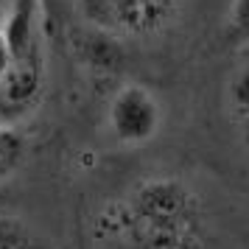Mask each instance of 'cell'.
I'll list each match as a JSON object with an SVG mask.
<instances>
[{
  "label": "cell",
  "instance_id": "1",
  "mask_svg": "<svg viewBox=\"0 0 249 249\" xmlns=\"http://www.w3.org/2000/svg\"><path fill=\"white\" fill-rule=\"evenodd\" d=\"M115 230L126 249H202V202L188 182L160 174L129 193Z\"/></svg>",
  "mask_w": 249,
  "mask_h": 249
},
{
  "label": "cell",
  "instance_id": "2",
  "mask_svg": "<svg viewBox=\"0 0 249 249\" xmlns=\"http://www.w3.org/2000/svg\"><path fill=\"white\" fill-rule=\"evenodd\" d=\"M107 121L118 143L124 146H146L162 129V107L157 95L143 84L118 87L107 109Z\"/></svg>",
  "mask_w": 249,
  "mask_h": 249
},
{
  "label": "cell",
  "instance_id": "3",
  "mask_svg": "<svg viewBox=\"0 0 249 249\" xmlns=\"http://www.w3.org/2000/svg\"><path fill=\"white\" fill-rule=\"evenodd\" d=\"M107 25L129 36H157L177 20L179 0H104Z\"/></svg>",
  "mask_w": 249,
  "mask_h": 249
},
{
  "label": "cell",
  "instance_id": "4",
  "mask_svg": "<svg viewBox=\"0 0 249 249\" xmlns=\"http://www.w3.org/2000/svg\"><path fill=\"white\" fill-rule=\"evenodd\" d=\"M0 249H53V247L25 218L12 213H0Z\"/></svg>",
  "mask_w": 249,
  "mask_h": 249
},
{
  "label": "cell",
  "instance_id": "5",
  "mask_svg": "<svg viewBox=\"0 0 249 249\" xmlns=\"http://www.w3.org/2000/svg\"><path fill=\"white\" fill-rule=\"evenodd\" d=\"M28 160V140L20 129L0 124V182H9Z\"/></svg>",
  "mask_w": 249,
  "mask_h": 249
},
{
  "label": "cell",
  "instance_id": "6",
  "mask_svg": "<svg viewBox=\"0 0 249 249\" xmlns=\"http://www.w3.org/2000/svg\"><path fill=\"white\" fill-rule=\"evenodd\" d=\"M227 112L238 126L241 137L249 143V68L238 70L232 79L227 81Z\"/></svg>",
  "mask_w": 249,
  "mask_h": 249
},
{
  "label": "cell",
  "instance_id": "7",
  "mask_svg": "<svg viewBox=\"0 0 249 249\" xmlns=\"http://www.w3.org/2000/svg\"><path fill=\"white\" fill-rule=\"evenodd\" d=\"M227 36L235 48H249V0H232L230 3Z\"/></svg>",
  "mask_w": 249,
  "mask_h": 249
},
{
  "label": "cell",
  "instance_id": "8",
  "mask_svg": "<svg viewBox=\"0 0 249 249\" xmlns=\"http://www.w3.org/2000/svg\"><path fill=\"white\" fill-rule=\"evenodd\" d=\"M79 6L87 20H92V23H98V25H107V3L104 0H79Z\"/></svg>",
  "mask_w": 249,
  "mask_h": 249
},
{
  "label": "cell",
  "instance_id": "9",
  "mask_svg": "<svg viewBox=\"0 0 249 249\" xmlns=\"http://www.w3.org/2000/svg\"><path fill=\"white\" fill-rule=\"evenodd\" d=\"M9 68H12V51H9L6 34L0 31V81H3V76H6V73H9Z\"/></svg>",
  "mask_w": 249,
  "mask_h": 249
},
{
  "label": "cell",
  "instance_id": "10",
  "mask_svg": "<svg viewBox=\"0 0 249 249\" xmlns=\"http://www.w3.org/2000/svg\"><path fill=\"white\" fill-rule=\"evenodd\" d=\"M12 6H14V0H0V28H3V23L9 20V14H12Z\"/></svg>",
  "mask_w": 249,
  "mask_h": 249
}]
</instances>
